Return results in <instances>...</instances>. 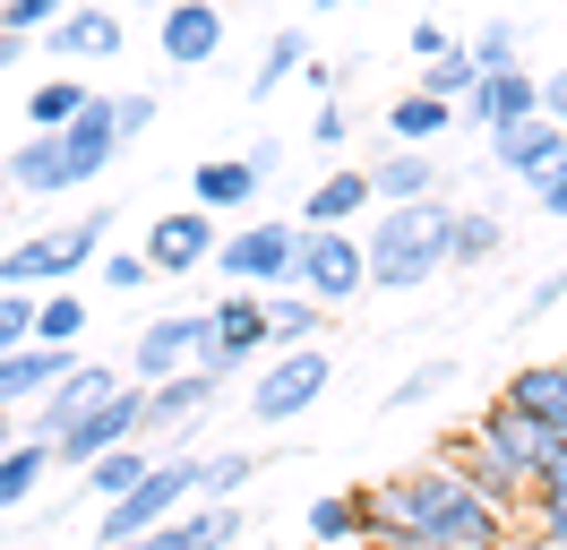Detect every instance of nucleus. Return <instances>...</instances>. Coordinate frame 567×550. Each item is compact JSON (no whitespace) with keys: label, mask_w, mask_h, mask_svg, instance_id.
Masks as SVG:
<instances>
[{"label":"nucleus","mask_w":567,"mask_h":550,"mask_svg":"<svg viewBox=\"0 0 567 550\" xmlns=\"http://www.w3.org/2000/svg\"><path fill=\"white\" fill-rule=\"evenodd\" d=\"M370 542L395 550H507V508H498L464 465H413L388 490H370Z\"/></svg>","instance_id":"f257e3e1"},{"label":"nucleus","mask_w":567,"mask_h":550,"mask_svg":"<svg viewBox=\"0 0 567 550\" xmlns=\"http://www.w3.org/2000/svg\"><path fill=\"white\" fill-rule=\"evenodd\" d=\"M112 155H121V130H112L104 95H95L70 130H35V138L9 146V190H18V198H70L86 181H104Z\"/></svg>","instance_id":"f03ea898"},{"label":"nucleus","mask_w":567,"mask_h":550,"mask_svg":"<svg viewBox=\"0 0 567 550\" xmlns=\"http://www.w3.org/2000/svg\"><path fill=\"white\" fill-rule=\"evenodd\" d=\"M447 233H456V206H447V198L379 206L370 233H361L370 284H379V293H422L430 275H447Z\"/></svg>","instance_id":"7ed1b4c3"},{"label":"nucleus","mask_w":567,"mask_h":550,"mask_svg":"<svg viewBox=\"0 0 567 550\" xmlns=\"http://www.w3.org/2000/svg\"><path fill=\"white\" fill-rule=\"evenodd\" d=\"M559 430H542L533 412L516 405H491L482 421H473V439H464V473L491 490L498 508H516V499H533V481L550 473V456H559Z\"/></svg>","instance_id":"20e7f679"},{"label":"nucleus","mask_w":567,"mask_h":550,"mask_svg":"<svg viewBox=\"0 0 567 550\" xmlns=\"http://www.w3.org/2000/svg\"><path fill=\"white\" fill-rule=\"evenodd\" d=\"M112 241V215L95 206V215H78V224H52V233H27L9 241V258H0V293H61L70 275H86L95 258H104Z\"/></svg>","instance_id":"39448f33"},{"label":"nucleus","mask_w":567,"mask_h":550,"mask_svg":"<svg viewBox=\"0 0 567 550\" xmlns=\"http://www.w3.org/2000/svg\"><path fill=\"white\" fill-rule=\"evenodd\" d=\"M292 258H301V224H284V215H249L215 241L224 293H292Z\"/></svg>","instance_id":"423d86ee"},{"label":"nucleus","mask_w":567,"mask_h":550,"mask_svg":"<svg viewBox=\"0 0 567 550\" xmlns=\"http://www.w3.org/2000/svg\"><path fill=\"white\" fill-rule=\"evenodd\" d=\"M189 499H198V456H155L138 490L104 508V533H95V542H104V550L138 542V533H155V524H173V516L189 508Z\"/></svg>","instance_id":"0eeeda50"},{"label":"nucleus","mask_w":567,"mask_h":550,"mask_svg":"<svg viewBox=\"0 0 567 550\" xmlns=\"http://www.w3.org/2000/svg\"><path fill=\"white\" fill-rule=\"evenodd\" d=\"M292 293H310L319 309H353L370 293V258H361L353 224H327V233H301V258H292Z\"/></svg>","instance_id":"6e6552de"},{"label":"nucleus","mask_w":567,"mask_h":550,"mask_svg":"<svg viewBox=\"0 0 567 550\" xmlns=\"http://www.w3.org/2000/svg\"><path fill=\"white\" fill-rule=\"evenodd\" d=\"M336 387V361H327L319 344H284V361H267L258 370V387H249V421H267V430H284L292 412H310Z\"/></svg>","instance_id":"1a4fd4ad"},{"label":"nucleus","mask_w":567,"mask_h":550,"mask_svg":"<svg viewBox=\"0 0 567 550\" xmlns=\"http://www.w3.org/2000/svg\"><path fill=\"white\" fill-rule=\"evenodd\" d=\"M258 344H276V336H267V293H224V302L207 309V344H198V370L224 387V378L241 370Z\"/></svg>","instance_id":"9d476101"},{"label":"nucleus","mask_w":567,"mask_h":550,"mask_svg":"<svg viewBox=\"0 0 567 550\" xmlns=\"http://www.w3.org/2000/svg\"><path fill=\"white\" fill-rule=\"evenodd\" d=\"M215 206H164V215H146V267H155V284L164 275H198L215 267Z\"/></svg>","instance_id":"9b49d317"},{"label":"nucleus","mask_w":567,"mask_h":550,"mask_svg":"<svg viewBox=\"0 0 567 550\" xmlns=\"http://www.w3.org/2000/svg\"><path fill=\"white\" fill-rule=\"evenodd\" d=\"M215 405V378L207 370H181V378H155L146 387V412H138V439L146 447H181Z\"/></svg>","instance_id":"f8f14e48"},{"label":"nucleus","mask_w":567,"mask_h":550,"mask_svg":"<svg viewBox=\"0 0 567 550\" xmlns=\"http://www.w3.org/2000/svg\"><path fill=\"white\" fill-rule=\"evenodd\" d=\"M198 344H207V309H173V318H146L138 353H130V378H138V387H155V378L198 370Z\"/></svg>","instance_id":"ddd939ff"},{"label":"nucleus","mask_w":567,"mask_h":550,"mask_svg":"<svg viewBox=\"0 0 567 550\" xmlns=\"http://www.w3.org/2000/svg\"><path fill=\"white\" fill-rule=\"evenodd\" d=\"M138 412H146V387H121L112 405L78 412L70 430L52 439V456H61V465H95V456H112V447H130V439H138Z\"/></svg>","instance_id":"4468645a"},{"label":"nucleus","mask_w":567,"mask_h":550,"mask_svg":"<svg viewBox=\"0 0 567 550\" xmlns=\"http://www.w3.org/2000/svg\"><path fill=\"white\" fill-rule=\"evenodd\" d=\"M155 43H164L173 69H207L215 52H224V9H215V0H173V9L155 18Z\"/></svg>","instance_id":"2eb2a0df"},{"label":"nucleus","mask_w":567,"mask_h":550,"mask_svg":"<svg viewBox=\"0 0 567 550\" xmlns=\"http://www.w3.org/2000/svg\"><path fill=\"white\" fill-rule=\"evenodd\" d=\"M121 387H130V378H112L104 361H70V378H61V387H52V396H43V405H35V439L52 447V439H61V430H70V421H78V412L112 405Z\"/></svg>","instance_id":"dca6fc26"},{"label":"nucleus","mask_w":567,"mask_h":550,"mask_svg":"<svg viewBox=\"0 0 567 550\" xmlns=\"http://www.w3.org/2000/svg\"><path fill=\"white\" fill-rule=\"evenodd\" d=\"M559 155H567V130L550 121V112H525V121L491 130V164H498V172H516V181H542Z\"/></svg>","instance_id":"f3484780"},{"label":"nucleus","mask_w":567,"mask_h":550,"mask_svg":"<svg viewBox=\"0 0 567 550\" xmlns=\"http://www.w3.org/2000/svg\"><path fill=\"white\" fill-rule=\"evenodd\" d=\"M70 344H18V353H0V412H18V405H43L61 378H70Z\"/></svg>","instance_id":"a211bd4d"},{"label":"nucleus","mask_w":567,"mask_h":550,"mask_svg":"<svg viewBox=\"0 0 567 550\" xmlns=\"http://www.w3.org/2000/svg\"><path fill=\"white\" fill-rule=\"evenodd\" d=\"M43 43H52L61 61H112V52H121V18H112L104 0H70V9L43 27Z\"/></svg>","instance_id":"6ab92c4d"},{"label":"nucleus","mask_w":567,"mask_h":550,"mask_svg":"<svg viewBox=\"0 0 567 550\" xmlns=\"http://www.w3.org/2000/svg\"><path fill=\"white\" fill-rule=\"evenodd\" d=\"M233 542H241V508L224 499V508H189V516H173V524H155V533H138L121 550H233Z\"/></svg>","instance_id":"aec40b11"},{"label":"nucleus","mask_w":567,"mask_h":550,"mask_svg":"<svg viewBox=\"0 0 567 550\" xmlns=\"http://www.w3.org/2000/svg\"><path fill=\"white\" fill-rule=\"evenodd\" d=\"M464 112H473L482 130H507V121H525V112H542V78H533L525 61H516V69H482V86L464 95Z\"/></svg>","instance_id":"412c9836"},{"label":"nucleus","mask_w":567,"mask_h":550,"mask_svg":"<svg viewBox=\"0 0 567 550\" xmlns=\"http://www.w3.org/2000/svg\"><path fill=\"white\" fill-rule=\"evenodd\" d=\"M498 405L533 412L542 430H559V439H567V361H525V370H507Z\"/></svg>","instance_id":"4be33fe9"},{"label":"nucleus","mask_w":567,"mask_h":550,"mask_svg":"<svg viewBox=\"0 0 567 550\" xmlns=\"http://www.w3.org/2000/svg\"><path fill=\"white\" fill-rule=\"evenodd\" d=\"M361 206H379V190H370V172H327L319 190L301 198V233H327V224H353Z\"/></svg>","instance_id":"5701e85b"},{"label":"nucleus","mask_w":567,"mask_h":550,"mask_svg":"<svg viewBox=\"0 0 567 550\" xmlns=\"http://www.w3.org/2000/svg\"><path fill=\"white\" fill-rule=\"evenodd\" d=\"M370 190H379V206L439 198V164H430L422 146H395V155H379V164H370Z\"/></svg>","instance_id":"b1692460"},{"label":"nucleus","mask_w":567,"mask_h":550,"mask_svg":"<svg viewBox=\"0 0 567 550\" xmlns=\"http://www.w3.org/2000/svg\"><path fill=\"white\" fill-rule=\"evenodd\" d=\"M189 198L215 206V215H224V206H249V198H258V172H249V155H207V164L189 172Z\"/></svg>","instance_id":"393cba45"},{"label":"nucleus","mask_w":567,"mask_h":550,"mask_svg":"<svg viewBox=\"0 0 567 550\" xmlns=\"http://www.w3.org/2000/svg\"><path fill=\"white\" fill-rule=\"evenodd\" d=\"M146 465H155V447H146V439H130V447H112V456H95V465H78V473H86L78 490H95V499L112 508V499H130V490L146 481Z\"/></svg>","instance_id":"a878e982"},{"label":"nucleus","mask_w":567,"mask_h":550,"mask_svg":"<svg viewBox=\"0 0 567 550\" xmlns=\"http://www.w3.org/2000/svg\"><path fill=\"white\" fill-rule=\"evenodd\" d=\"M301 69H310V34H301V27H276V34H267V61L249 69V103L284 95V78H301Z\"/></svg>","instance_id":"bb28decb"},{"label":"nucleus","mask_w":567,"mask_h":550,"mask_svg":"<svg viewBox=\"0 0 567 550\" xmlns=\"http://www.w3.org/2000/svg\"><path fill=\"white\" fill-rule=\"evenodd\" d=\"M370 533V499L361 490H336V499H310V542L319 550H344Z\"/></svg>","instance_id":"cd10ccee"},{"label":"nucleus","mask_w":567,"mask_h":550,"mask_svg":"<svg viewBox=\"0 0 567 550\" xmlns=\"http://www.w3.org/2000/svg\"><path fill=\"white\" fill-rule=\"evenodd\" d=\"M43 465H52V447H43V439H18V447H0V516H9V508H27V499H35Z\"/></svg>","instance_id":"c85d7f7f"},{"label":"nucleus","mask_w":567,"mask_h":550,"mask_svg":"<svg viewBox=\"0 0 567 550\" xmlns=\"http://www.w3.org/2000/svg\"><path fill=\"white\" fill-rule=\"evenodd\" d=\"M86 103H95V86H86V78H43L35 95H27V121H35V130H70Z\"/></svg>","instance_id":"c756f323"},{"label":"nucleus","mask_w":567,"mask_h":550,"mask_svg":"<svg viewBox=\"0 0 567 550\" xmlns=\"http://www.w3.org/2000/svg\"><path fill=\"white\" fill-rule=\"evenodd\" d=\"M447 121H456V103L422 95V86H413V95H395V103H388V130L404 138V146H422V138H439V130H447Z\"/></svg>","instance_id":"7c9ffc66"},{"label":"nucleus","mask_w":567,"mask_h":550,"mask_svg":"<svg viewBox=\"0 0 567 550\" xmlns=\"http://www.w3.org/2000/svg\"><path fill=\"white\" fill-rule=\"evenodd\" d=\"M498 215H482V206H456V233H447V267H482V258H498Z\"/></svg>","instance_id":"2f4dec72"},{"label":"nucleus","mask_w":567,"mask_h":550,"mask_svg":"<svg viewBox=\"0 0 567 550\" xmlns=\"http://www.w3.org/2000/svg\"><path fill=\"white\" fill-rule=\"evenodd\" d=\"M525 508H533V524H542V542L559 550V542H567V447L550 456V473L533 481V499H525Z\"/></svg>","instance_id":"473e14b6"},{"label":"nucleus","mask_w":567,"mask_h":550,"mask_svg":"<svg viewBox=\"0 0 567 550\" xmlns=\"http://www.w3.org/2000/svg\"><path fill=\"white\" fill-rule=\"evenodd\" d=\"M473 86H482V61H473V52H439V61H422V95H439V103H464L473 95Z\"/></svg>","instance_id":"72a5a7b5"},{"label":"nucleus","mask_w":567,"mask_h":550,"mask_svg":"<svg viewBox=\"0 0 567 550\" xmlns=\"http://www.w3.org/2000/svg\"><path fill=\"white\" fill-rule=\"evenodd\" d=\"M319 318H327V309L310 302V293H276V302H267V336H276V344H310V336H319Z\"/></svg>","instance_id":"f704fd0d"},{"label":"nucleus","mask_w":567,"mask_h":550,"mask_svg":"<svg viewBox=\"0 0 567 550\" xmlns=\"http://www.w3.org/2000/svg\"><path fill=\"white\" fill-rule=\"evenodd\" d=\"M78 327H86V302H78L70 284H61V293H35V344H70Z\"/></svg>","instance_id":"c9c22d12"},{"label":"nucleus","mask_w":567,"mask_h":550,"mask_svg":"<svg viewBox=\"0 0 567 550\" xmlns=\"http://www.w3.org/2000/svg\"><path fill=\"white\" fill-rule=\"evenodd\" d=\"M241 481H249V456H241V447H215V456H198V499H207V508H224Z\"/></svg>","instance_id":"e433bc0d"},{"label":"nucleus","mask_w":567,"mask_h":550,"mask_svg":"<svg viewBox=\"0 0 567 550\" xmlns=\"http://www.w3.org/2000/svg\"><path fill=\"white\" fill-rule=\"evenodd\" d=\"M447 378H456V361H422V370H404V378L388 387V412H422L430 396L447 387Z\"/></svg>","instance_id":"4c0bfd02"},{"label":"nucleus","mask_w":567,"mask_h":550,"mask_svg":"<svg viewBox=\"0 0 567 550\" xmlns=\"http://www.w3.org/2000/svg\"><path fill=\"white\" fill-rule=\"evenodd\" d=\"M310 146H327V155L353 146V112H344V95H319V112H310Z\"/></svg>","instance_id":"58836bf2"},{"label":"nucleus","mask_w":567,"mask_h":550,"mask_svg":"<svg viewBox=\"0 0 567 550\" xmlns=\"http://www.w3.org/2000/svg\"><path fill=\"white\" fill-rule=\"evenodd\" d=\"M95 275H104L112 293H146V284H155V267H146V249H104V258H95Z\"/></svg>","instance_id":"ea45409f"},{"label":"nucleus","mask_w":567,"mask_h":550,"mask_svg":"<svg viewBox=\"0 0 567 550\" xmlns=\"http://www.w3.org/2000/svg\"><path fill=\"white\" fill-rule=\"evenodd\" d=\"M35 344V293H0V353Z\"/></svg>","instance_id":"a19ab883"},{"label":"nucleus","mask_w":567,"mask_h":550,"mask_svg":"<svg viewBox=\"0 0 567 550\" xmlns=\"http://www.w3.org/2000/svg\"><path fill=\"white\" fill-rule=\"evenodd\" d=\"M464 52H473V61H482V69H516V27H507V18H491V27L473 34Z\"/></svg>","instance_id":"79ce46f5"},{"label":"nucleus","mask_w":567,"mask_h":550,"mask_svg":"<svg viewBox=\"0 0 567 550\" xmlns=\"http://www.w3.org/2000/svg\"><path fill=\"white\" fill-rule=\"evenodd\" d=\"M61 9H70V0H0V27L9 34H43Z\"/></svg>","instance_id":"37998d69"},{"label":"nucleus","mask_w":567,"mask_h":550,"mask_svg":"<svg viewBox=\"0 0 567 550\" xmlns=\"http://www.w3.org/2000/svg\"><path fill=\"white\" fill-rule=\"evenodd\" d=\"M104 112H112V130H121V146L138 130H155V95H104Z\"/></svg>","instance_id":"c03bdc74"},{"label":"nucleus","mask_w":567,"mask_h":550,"mask_svg":"<svg viewBox=\"0 0 567 550\" xmlns=\"http://www.w3.org/2000/svg\"><path fill=\"white\" fill-rule=\"evenodd\" d=\"M533 206H542L550 224H567V155H559L550 172H542V181H533Z\"/></svg>","instance_id":"a18cd8bd"},{"label":"nucleus","mask_w":567,"mask_h":550,"mask_svg":"<svg viewBox=\"0 0 567 550\" xmlns=\"http://www.w3.org/2000/svg\"><path fill=\"white\" fill-rule=\"evenodd\" d=\"M559 302H567V267H559V275H542V284L525 293V318H542V309H559Z\"/></svg>","instance_id":"49530a36"},{"label":"nucleus","mask_w":567,"mask_h":550,"mask_svg":"<svg viewBox=\"0 0 567 550\" xmlns=\"http://www.w3.org/2000/svg\"><path fill=\"white\" fill-rule=\"evenodd\" d=\"M542 112L567 130V69H550V78H542Z\"/></svg>","instance_id":"de8ad7c7"},{"label":"nucleus","mask_w":567,"mask_h":550,"mask_svg":"<svg viewBox=\"0 0 567 550\" xmlns=\"http://www.w3.org/2000/svg\"><path fill=\"white\" fill-rule=\"evenodd\" d=\"M439 52H456V43H447V27H413V61H439Z\"/></svg>","instance_id":"09e8293b"},{"label":"nucleus","mask_w":567,"mask_h":550,"mask_svg":"<svg viewBox=\"0 0 567 550\" xmlns=\"http://www.w3.org/2000/svg\"><path fill=\"white\" fill-rule=\"evenodd\" d=\"M27 52H35V34H9V27H0V69H18Z\"/></svg>","instance_id":"8fccbe9b"},{"label":"nucleus","mask_w":567,"mask_h":550,"mask_svg":"<svg viewBox=\"0 0 567 550\" xmlns=\"http://www.w3.org/2000/svg\"><path fill=\"white\" fill-rule=\"evenodd\" d=\"M0 447H18V430H9V412H0Z\"/></svg>","instance_id":"3c124183"},{"label":"nucleus","mask_w":567,"mask_h":550,"mask_svg":"<svg viewBox=\"0 0 567 550\" xmlns=\"http://www.w3.org/2000/svg\"><path fill=\"white\" fill-rule=\"evenodd\" d=\"M395 550H413V542H395Z\"/></svg>","instance_id":"603ef678"},{"label":"nucleus","mask_w":567,"mask_h":550,"mask_svg":"<svg viewBox=\"0 0 567 550\" xmlns=\"http://www.w3.org/2000/svg\"><path fill=\"white\" fill-rule=\"evenodd\" d=\"M559 9H567V0H559Z\"/></svg>","instance_id":"864d4df0"},{"label":"nucleus","mask_w":567,"mask_h":550,"mask_svg":"<svg viewBox=\"0 0 567 550\" xmlns=\"http://www.w3.org/2000/svg\"><path fill=\"white\" fill-rule=\"evenodd\" d=\"M353 9H361V0H353Z\"/></svg>","instance_id":"5fc2aeb1"},{"label":"nucleus","mask_w":567,"mask_h":550,"mask_svg":"<svg viewBox=\"0 0 567 550\" xmlns=\"http://www.w3.org/2000/svg\"><path fill=\"white\" fill-rule=\"evenodd\" d=\"M507 550H516V542H507Z\"/></svg>","instance_id":"6e6d98bb"},{"label":"nucleus","mask_w":567,"mask_h":550,"mask_svg":"<svg viewBox=\"0 0 567 550\" xmlns=\"http://www.w3.org/2000/svg\"><path fill=\"white\" fill-rule=\"evenodd\" d=\"M559 550H567V542H559Z\"/></svg>","instance_id":"4d7b16f0"}]
</instances>
